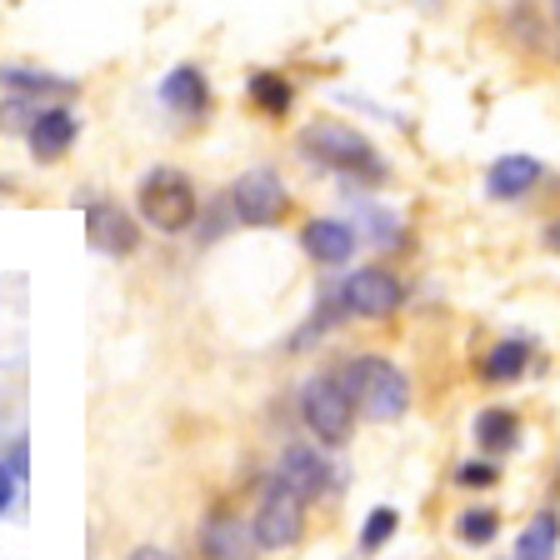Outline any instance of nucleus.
<instances>
[{
  "mask_svg": "<svg viewBox=\"0 0 560 560\" xmlns=\"http://www.w3.org/2000/svg\"><path fill=\"white\" fill-rule=\"evenodd\" d=\"M550 495H556V505H550V511H560V466H556V476H550Z\"/></svg>",
  "mask_w": 560,
  "mask_h": 560,
  "instance_id": "28",
  "label": "nucleus"
},
{
  "mask_svg": "<svg viewBox=\"0 0 560 560\" xmlns=\"http://www.w3.org/2000/svg\"><path fill=\"white\" fill-rule=\"evenodd\" d=\"M301 250L326 270L346 266V260L355 256V225L336 221V215H315V221L301 225Z\"/></svg>",
  "mask_w": 560,
  "mask_h": 560,
  "instance_id": "13",
  "label": "nucleus"
},
{
  "mask_svg": "<svg viewBox=\"0 0 560 560\" xmlns=\"http://www.w3.org/2000/svg\"><path fill=\"white\" fill-rule=\"evenodd\" d=\"M336 375L346 381L355 410L365 420H375V425H390V420H400L410 410V375L396 361H385V355H350Z\"/></svg>",
  "mask_w": 560,
  "mask_h": 560,
  "instance_id": "2",
  "label": "nucleus"
},
{
  "mask_svg": "<svg viewBox=\"0 0 560 560\" xmlns=\"http://www.w3.org/2000/svg\"><path fill=\"white\" fill-rule=\"evenodd\" d=\"M11 470L25 480V441H15V445H11Z\"/></svg>",
  "mask_w": 560,
  "mask_h": 560,
  "instance_id": "26",
  "label": "nucleus"
},
{
  "mask_svg": "<svg viewBox=\"0 0 560 560\" xmlns=\"http://www.w3.org/2000/svg\"><path fill=\"white\" fill-rule=\"evenodd\" d=\"M196 540H200V560H256L260 556L250 521L241 511H231V505H210Z\"/></svg>",
  "mask_w": 560,
  "mask_h": 560,
  "instance_id": "10",
  "label": "nucleus"
},
{
  "mask_svg": "<svg viewBox=\"0 0 560 560\" xmlns=\"http://www.w3.org/2000/svg\"><path fill=\"white\" fill-rule=\"evenodd\" d=\"M130 560H175L171 550H161V546H136L130 550Z\"/></svg>",
  "mask_w": 560,
  "mask_h": 560,
  "instance_id": "25",
  "label": "nucleus"
},
{
  "mask_svg": "<svg viewBox=\"0 0 560 560\" xmlns=\"http://www.w3.org/2000/svg\"><path fill=\"white\" fill-rule=\"evenodd\" d=\"M455 480H460L466 490H486V486H495V480H501V466H495L490 455H476V460H466V466L455 470Z\"/></svg>",
  "mask_w": 560,
  "mask_h": 560,
  "instance_id": "23",
  "label": "nucleus"
},
{
  "mask_svg": "<svg viewBox=\"0 0 560 560\" xmlns=\"http://www.w3.org/2000/svg\"><path fill=\"white\" fill-rule=\"evenodd\" d=\"M400 530V511H390V505H375L371 515H365L361 525V550H381L385 540Z\"/></svg>",
  "mask_w": 560,
  "mask_h": 560,
  "instance_id": "21",
  "label": "nucleus"
},
{
  "mask_svg": "<svg viewBox=\"0 0 560 560\" xmlns=\"http://www.w3.org/2000/svg\"><path fill=\"white\" fill-rule=\"evenodd\" d=\"M336 301H340V311L355 315V320H385V315H396L400 305H406V285H400L396 270L361 266L336 285Z\"/></svg>",
  "mask_w": 560,
  "mask_h": 560,
  "instance_id": "6",
  "label": "nucleus"
},
{
  "mask_svg": "<svg viewBox=\"0 0 560 560\" xmlns=\"http://www.w3.org/2000/svg\"><path fill=\"white\" fill-rule=\"evenodd\" d=\"M355 400H350L346 381H340L336 371H315L311 381L301 385V420L305 431L315 435V445H326V451H340V445H350V435H355Z\"/></svg>",
  "mask_w": 560,
  "mask_h": 560,
  "instance_id": "4",
  "label": "nucleus"
},
{
  "mask_svg": "<svg viewBox=\"0 0 560 560\" xmlns=\"http://www.w3.org/2000/svg\"><path fill=\"white\" fill-rule=\"evenodd\" d=\"M550 11H556V25H560V0H550Z\"/></svg>",
  "mask_w": 560,
  "mask_h": 560,
  "instance_id": "29",
  "label": "nucleus"
},
{
  "mask_svg": "<svg viewBox=\"0 0 560 560\" xmlns=\"http://www.w3.org/2000/svg\"><path fill=\"white\" fill-rule=\"evenodd\" d=\"M540 175H546V165H540L536 155H501V161L486 171V196L490 200H521L540 186Z\"/></svg>",
  "mask_w": 560,
  "mask_h": 560,
  "instance_id": "15",
  "label": "nucleus"
},
{
  "mask_svg": "<svg viewBox=\"0 0 560 560\" xmlns=\"http://www.w3.org/2000/svg\"><path fill=\"white\" fill-rule=\"evenodd\" d=\"M276 480L291 486L305 505H315L336 490V460H330L326 445L291 441V445H280V455H276Z\"/></svg>",
  "mask_w": 560,
  "mask_h": 560,
  "instance_id": "8",
  "label": "nucleus"
},
{
  "mask_svg": "<svg viewBox=\"0 0 560 560\" xmlns=\"http://www.w3.org/2000/svg\"><path fill=\"white\" fill-rule=\"evenodd\" d=\"M525 365H530V346L525 340H495V346L480 355V375L486 381H495V385H511V381H521L525 375Z\"/></svg>",
  "mask_w": 560,
  "mask_h": 560,
  "instance_id": "19",
  "label": "nucleus"
},
{
  "mask_svg": "<svg viewBox=\"0 0 560 560\" xmlns=\"http://www.w3.org/2000/svg\"><path fill=\"white\" fill-rule=\"evenodd\" d=\"M295 145H301V155L311 165H326V171L350 175V180H371V186H381L385 175H390L385 161H381V151L371 145V136L355 130V126H346V120H336V116L311 120Z\"/></svg>",
  "mask_w": 560,
  "mask_h": 560,
  "instance_id": "1",
  "label": "nucleus"
},
{
  "mask_svg": "<svg viewBox=\"0 0 560 560\" xmlns=\"http://www.w3.org/2000/svg\"><path fill=\"white\" fill-rule=\"evenodd\" d=\"M0 95H15V101H31V105H56L75 95V81L35 66H0Z\"/></svg>",
  "mask_w": 560,
  "mask_h": 560,
  "instance_id": "14",
  "label": "nucleus"
},
{
  "mask_svg": "<svg viewBox=\"0 0 560 560\" xmlns=\"http://www.w3.org/2000/svg\"><path fill=\"white\" fill-rule=\"evenodd\" d=\"M15 490H21V476H15L11 466H0V515L15 505Z\"/></svg>",
  "mask_w": 560,
  "mask_h": 560,
  "instance_id": "24",
  "label": "nucleus"
},
{
  "mask_svg": "<svg viewBox=\"0 0 560 560\" xmlns=\"http://www.w3.org/2000/svg\"><path fill=\"white\" fill-rule=\"evenodd\" d=\"M546 250H556V256H560V221L546 225Z\"/></svg>",
  "mask_w": 560,
  "mask_h": 560,
  "instance_id": "27",
  "label": "nucleus"
},
{
  "mask_svg": "<svg viewBox=\"0 0 560 560\" xmlns=\"http://www.w3.org/2000/svg\"><path fill=\"white\" fill-rule=\"evenodd\" d=\"M285 206H291V190H285V180H280L270 165L245 171L231 186V221L235 225H250V231L280 225L285 221Z\"/></svg>",
  "mask_w": 560,
  "mask_h": 560,
  "instance_id": "7",
  "label": "nucleus"
},
{
  "mask_svg": "<svg viewBox=\"0 0 560 560\" xmlns=\"http://www.w3.org/2000/svg\"><path fill=\"white\" fill-rule=\"evenodd\" d=\"M245 95H250V105H256L260 116H270V120L291 116V105H295V85L285 81L280 70H256L250 85H245Z\"/></svg>",
  "mask_w": 560,
  "mask_h": 560,
  "instance_id": "18",
  "label": "nucleus"
},
{
  "mask_svg": "<svg viewBox=\"0 0 560 560\" xmlns=\"http://www.w3.org/2000/svg\"><path fill=\"white\" fill-rule=\"evenodd\" d=\"M75 136H81V120L70 116L66 105H40L35 120L25 126V151H31V161L56 165V161H66L70 155Z\"/></svg>",
  "mask_w": 560,
  "mask_h": 560,
  "instance_id": "11",
  "label": "nucleus"
},
{
  "mask_svg": "<svg viewBox=\"0 0 560 560\" xmlns=\"http://www.w3.org/2000/svg\"><path fill=\"white\" fill-rule=\"evenodd\" d=\"M136 215L140 225H151L161 235H186L200 221V190L186 171L175 165H155L140 175L136 186Z\"/></svg>",
  "mask_w": 560,
  "mask_h": 560,
  "instance_id": "3",
  "label": "nucleus"
},
{
  "mask_svg": "<svg viewBox=\"0 0 560 560\" xmlns=\"http://www.w3.org/2000/svg\"><path fill=\"white\" fill-rule=\"evenodd\" d=\"M515 445H521V420H515V410L505 406H486L476 416V451L490 455V460H501V455H511Z\"/></svg>",
  "mask_w": 560,
  "mask_h": 560,
  "instance_id": "16",
  "label": "nucleus"
},
{
  "mask_svg": "<svg viewBox=\"0 0 560 560\" xmlns=\"http://www.w3.org/2000/svg\"><path fill=\"white\" fill-rule=\"evenodd\" d=\"M155 95H161V105L180 120H200L210 110V81L200 66H171L161 75V85H155Z\"/></svg>",
  "mask_w": 560,
  "mask_h": 560,
  "instance_id": "12",
  "label": "nucleus"
},
{
  "mask_svg": "<svg viewBox=\"0 0 560 560\" xmlns=\"http://www.w3.org/2000/svg\"><path fill=\"white\" fill-rule=\"evenodd\" d=\"M250 530H256L260 550H291L305 536V501L291 486H280L276 476L260 486L256 511H250Z\"/></svg>",
  "mask_w": 560,
  "mask_h": 560,
  "instance_id": "5",
  "label": "nucleus"
},
{
  "mask_svg": "<svg viewBox=\"0 0 560 560\" xmlns=\"http://www.w3.org/2000/svg\"><path fill=\"white\" fill-rule=\"evenodd\" d=\"M501 530V515L490 511V505H470V511L455 515V540L460 546H490Z\"/></svg>",
  "mask_w": 560,
  "mask_h": 560,
  "instance_id": "20",
  "label": "nucleus"
},
{
  "mask_svg": "<svg viewBox=\"0 0 560 560\" xmlns=\"http://www.w3.org/2000/svg\"><path fill=\"white\" fill-rule=\"evenodd\" d=\"M560 556V511H536L515 536V560H556Z\"/></svg>",
  "mask_w": 560,
  "mask_h": 560,
  "instance_id": "17",
  "label": "nucleus"
},
{
  "mask_svg": "<svg viewBox=\"0 0 560 560\" xmlns=\"http://www.w3.org/2000/svg\"><path fill=\"white\" fill-rule=\"evenodd\" d=\"M40 105L31 101H15V95H0V136H25V126L35 120Z\"/></svg>",
  "mask_w": 560,
  "mask_h": 560,
  "instance_id": "22",
  "label": "nucleus"
},
{
  "mask_svg": "<svg viewBox=\"0 0 560 560\" xmlns=\"http://www.w3.org/2000/svg\"><path fill=\"white\" fill-rule=\"evenodd\" d=\"M85 245L110 260H130L140 250V215L116 200H91L85 206Z\"/></svg>",
  "mask_w": 560,
  "mask_h": 560,
  "instance_id": "9",
  "label": "nucleus"
}]
</instances>
